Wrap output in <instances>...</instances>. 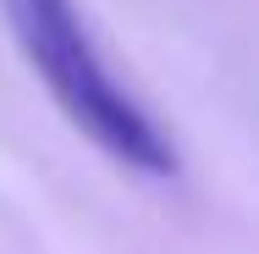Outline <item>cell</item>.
I'll use <instances>...</instances> for the list:
<instances>
[{
  "label": "cell",
  "mask_w": 259,
  "mask_h": 254,
  "mask_svg": "<svg viewBox=\"0 0 259 254\" xmlns=\"http://www.w3.org/2000/svg\"><path fill=\"white\" fill-rule=\"evenodd\" d=\"M0 6H6V22L28 55V66L45 78L50 100L66 111V122L89 144H100L110 160H121L144 177H177L171 138L110 78V66L100 61L72 0H0Z\"/></svg>",
  "instance_id": "cell-1"
}]
</instances>
